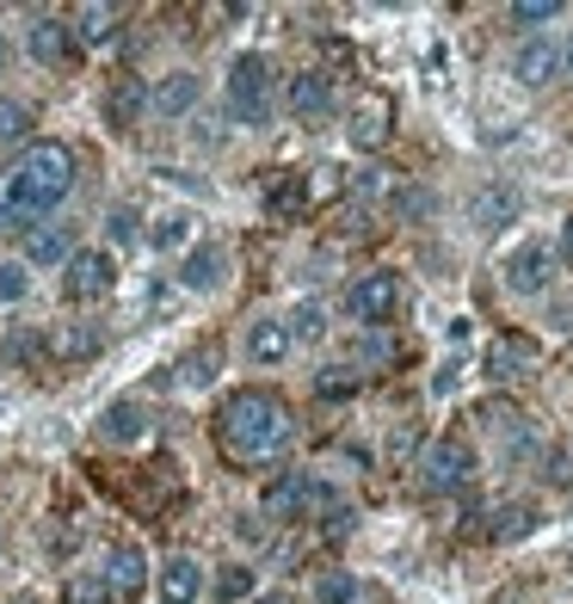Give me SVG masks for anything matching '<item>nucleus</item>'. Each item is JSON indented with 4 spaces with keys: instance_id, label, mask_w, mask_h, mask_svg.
<instances>
[{
    "instance_id": "4",
    "label": "nucleus",
    "mask_w": 573,
    "mask_h": 604,
    "mask_svg": "<svg viewBox=\"0 0 573 604\" xmlns=\"http://www.w3.org/2000/svg\"><path fill=\"white\" fill-rule=\"evenodd\" d=\"M229 111L241 124H265L272 118V68H265V56H241L229 68Z\"/></svg>"
},
{
    "instance_id": "43",
    "label": "nucleus",
    "mask_w": 573,
    "mask_h": 604,
    "mask_svg": "<svg viewBox=\"0 0 573 604\" xmlns=\"http://www.w3.org/2000/svg\"><path fill=\"white\" fill-rule=\"evenodd\" d=\"M561 260H568V272H573V217H568V229H561Z\"/></svg>"
},
{
    "instance_id": "25",
    "label": "nucleus",
    "mask_w": 573,
    "mask_h": 604,
    "mask_svg": "<svg viewBox=\"0 0 573 604\" xmlns=\"http://www.w3.org/2000/svg\"><path fill=\"white\" fill-rule=\"evenodd\" d=\"M530 530H537V506H506L499 512V525H494V537L518 542V537H530Z\"/></svg>"
},
{
    "instance_id": "41",
    "label": "nucleus",
    "mask_w": 573,
    "mask_h": 604,
    "mask_svg": "<svg viewBox=\"0 0 573 604\" xmlns=\"http://www.w3.org/2000/svg\"><path fill=\"white\" fill-rule=\"evenodd\" d=\"M388 179H383V167H371V173H357V191H383Z\"/></svg>"
},
{
    "instance_id": "8",
    "label": "nucleus",
    "mask_w": 573,
    "mask_h": 604,
    "mask_svg": "<svg viewBox=\"0 0 573 604\" xmlns=\"http://www.w3.org/2000/svg\"><path fill=\"white\" fill-rule=\"evenodd\" d=\"M106 598H118V604H136L142 598V586H148V561H142V549L136 542H118L106 556Z\"/></svg>"
},
{
    "instance_id": "30",
    "label": "nucleus",
    "mask_w": 573,
    "mask_h": 604,
    "mask_svg": "<svg viewBox=\"0 0 573 604\" xmlns=\"http://www.w3.org/2000/svg\"><path fill=\"white\" fill-rule=\"evenodd\" d=\"M357 358H364V364H401V345L388 340V333H371V340L357 345Z\"/></svg>"
},
{
    "instance_id": "37",
    "label": "nucleus",
    "mask_w": 573,
    "mask_h": 604,
    "mask_svg": "<svg viewBox=\"0 0 573 604\" xmlns=\"http://www.w3.org/2000/svg\"><path fill=\"white\" fill-rule=\"evenodd\" d=\"M315 388H321V402H340V395H352L357 383H352V376H345V371H333V376L321 371V376H315Z\"/></svg>"
},
{
    "instance_id": "20",
    "label": "nucleus",
    "mask_w": 573,
    "mask_h": 604,
    "mask_svg": "<svg viewBox=\"0 0 573 604\" xmlns=\"http://www.w3.org/2000/svg\"><path fill=\"white\" fill-rule=\"evenodd\" d=\"M99 432H106L111 444H136V438L148 432V414H142L136 402H111L106 419H99Z\"/></svg>"
},
{
    "instance_id": "22",
    "label": "nucleus",
    "mask_w": 573,
    "mask_h": 604,
    "mask_svg": "<svg viewBox=\"0 0 573 604\" xmlns=\"http://www.w3.org/2000/svg\"><path fill=\"white\" fill-rule=\"evenodd\" d=\"M142 106H148V94H142V80H118V87H111L106 94V118L118 130H130L142 118Z\"/></svg>"
},
{
    "instance_id": "27",
    "label": "nucleus",
    "mask_w": 573,
    "mask_h": 604,
    "mask_svg": "<svg viewBox=\"0 0 573 604\" xmlns=\"http://www.w3.org/2000/svg\"><path fill=\"white\" fill-rule=\"evenodd\" d=\"M32 130V106L25 99H0V142H19Z\"/></svg>"
},
{
    "instance_id": "26",
    "label": "nucleus",
    "mask_w": 573,
    "mask_h": 604,
    "mask_svg": "<svg viewBox=\"0 0 573 604\" xmlns=\"http://www.w3.org/2000/svg\"><path fill=\"white\" fill-rule=\"evenodd\" d=\"M19 222H32V210H25V198H19L13 173H0V229H19Z\"/></svg>"
},
{
    "instance_id": "2",
    "label": "nucleus",
    "mask_w": 573,
    "mask_h": 604,
    "mask_svg": "<svg viewBox=\"0 0 573 604\" xmlns=\"http://www.w3.org/2000/svg\"><path fill=\"white\" fill-rule=\"evenodd\" d=\"M7 173H13L25 210L44 217V210H56V204L75 191V149H68V142H32V149H25Z\"/></svg>"
},
{
    "instance_id": "38",
    "label": "nucleus",
    "mask_w": 573,
    "mask_h": 604,
    "mask_svg": "<svg viewBox=\"0 0 573 604\" xmlns=\"http://www.w3.org/2000/svg\"><path fill=\"white\" fill-rule=\"evenodd\" d=\"M217 376V352H191L186 358V383H210Z\"/></svg>"
},
{
    "instance_id": "11",
    "label": "nucleus",
    "mask_w": 573,
    "mask_h": 604,
    "mask_svg": "<svg viewBox=\"0 0 573 604\" xmlns=\"http://www.w3.org/2000/svg\"><path fill=\"white\" fill-rule=\"evenodd\" d=\"M25 44H32V56H37L44 68H63L68 56H75V32H68L56 13H37L32 32H25Z\"/></svg>"
},
{
    "instance_id": "9",
    "label": "nucleus",
    "mask_w": 573,
    "mask_h": 604,
    "mask_svg": "<svg viewBox=\"0 0 573 604\" xmlns=\"http://www.w3.org/2000/svg\"><path fill=\"white\" fill-rule=\"evenodd\" d=\"M284 106L296 111V118H327L333 111V80L321 75V68H302V75H290V87H284Z\"/></svg>"
},
{
    "instance_id": "42",
    "label": "nucleus",
    "mask_w": 573,
    "mask_h": 604,
    "mask_svg": "<svg viewBox=\"0 0 573 604\" xmlns=\"http://www.w3.org/2000/svg\"><path fill=\"white\" fill-rule=\"evenodd\" d=\"M549 481H573V463H568V457H549Z\"/></svg>"
},
{
    "instance_id": "24",
    "label": "nucleus",
    "mask_w": 573,
    "mask_h": 604,
    "mask_svg": "<svg viewBox=\"0 0 573 604\" xmlns=\"http://www.w3.org/2000/svg\"><path fill=\"white\" fill-rule=\"evenodd\" d=\"M315 604H357V580L345 568H327L315 580Z\"/></svg>"
},
{
    "instance_id": "1",
    "label": "nucleus",
    "mask_w": 573,
    "mask_h": 604,
    "mask_svg": "<svg viewBox=\"0 0 573 604\" xmlns=\"http://www.w3.org/2000/svg\"><path fill=\"white\" fill-rule=\"evenodd\" d=\"M217 444L234 463H278L296 444V414L272 388H234L217 407Z\"/></svg>"
},
{
    "instance_id": "28",
    "label": "nucleus",
    "mask_w": 573,
    "mask_h": 604,
    "mask_svg": "<svg viewBox=\"0 0 573 604\" xmlns=\"http://www.w3.org/2000/svg\"><path fill=\"white\" fill-rule=\"evenodd\" d=\"M217 598H222V604L253 598V568H222V573H217Z\"/></svg>"
},
{
    "instance_id": "32",
    "label": "nucleus",
    "mask_w": 573,
    "mask_h": 604,
    "mask_svg": "<svg viewBox=\"0 0 573 604\" xmlns=\"http://www.w3.org/2000/svg\"><path fill=\"white\" fill-rule=\"evenodd\" d=\"M63 604H106V586L99 580H87V573H75L63 586Z\"/></svg>"
},
{
    "instance_id": "29",
    "label": "nucleus",
    "mask_w": 573,
    "mask_h": 604,
    "mask_svg": "<svg viewBox=\"0 0 573 604\" xmlns=\"http://www.w3.org/2000/svg\"><path fill=\"white\" fill-rule=\"evenodd\" d=\"M561 13V0H518L511 7V25H549Z\"/></svg>"
},
{
    "instance_id": "34",
    "label": "nucleus",
    "mask_w": 573,
    "mask_h": 604,
    "mask_svg": "<svg viewBox=\"0 0 573 604\" xmlns=\"http://www.w3.org/2000/svg\"><path fill=\"white\" fill-rule=\"evenodd\" d=\"M284 327H290V340H315V333H321V309H315V303H302V309H296Z\"/></svg>"
},
{
    "instance_id": "31",
    "label": "nucleus",
    "mask_w": 573,
    "mask_h": 604,
    "mask_svg": "<svg viewBox=\"0 0 573 604\" xmlns=\"http://www.w3.org/2000/svg\"><path fill=\"white\" fill-rule=\"evenodd\" d=\"M56 352H63V358H87V352H99V333L68 327V333H56Z\"/></svg>"
},
{
    "instance_id": "36",
    "label": "nucleus",
    "mask_w": 573,
    "mask_h": 604,
    "mask_svg": "<svg viewBox=\"0 0 573 604\" xmlns=\"http://www.w3.org/2000/svg\"><path fill=\"white\" fill-rule=\"evenodd\" d=\"M25 290H32V278H25V265H0V303H19Z\"/></svg>"
},
{
    "instance_id": "12",
    "label": "nucleus",
    "mask_w": 573,
    "mask_h": 604,
    "mask_svg": "<svg viewBox=\"0 0 573 604\" xmlns=\"http://www.w3.org/2000/svg\"><path fill=\"white\" fill-rule=\"evenodd\" d=\"M549 248H542V241H525V248L511 253L506 260V290H518V296H537L542 284H549Z\"/></svg>"
},
{
    "instance_id": "10",
    "label": "nucleus",
    "mask_w": 573,
    "mask_h": 604,
    "mask_svg": "<svg viewBox=\"0 0 573 604\" xmlns=\"http://www.w3.org/2000/svg\"><path fill=\"white\" fill-rule=\"evenodd\" d=\"M345 130H352V142H357V149H383V142L395 136V106H388L383 94H364Z\"/></svg>"
},
{
    "instance_id": "16",
    "label": "nucleus",
    "mask_w": 573,
    "mask_h": 604,
    "mask_svg": "<svg viewBox=\"0 0 573 604\" xmlns=\"http://www.w3.org/2000/svg\"><path fill=\"white\" fill-rule=\"evenodd\" d=\"M511 75L525 80V87H549V80L561 75V50H555V44H542V37H530V44L511 56Z\"/></svg>"
},
{
    "instance_id": "18",
    "label": "nucleus",
    "mask_w": 573,
    "mask_h": 604,
    "mask_svg": "<svg viewBox=\"0 0 573 604\" xmlns=\"http://www.w3.org/2000/svg\"><path fill=\"white\" fill-rule=\"evenodd\" d=\"M290 327L284 321H253V333H247V358L253 364H265V371H272V364H284V358H290Z\"/></svg>"
},
{
    "instance_id": "17",
    "label": "nucleus",
    "mask_w": 573,
    "mask_h": 604,
    "mask_svg": "<svg viewBox=\"0 0 573 604\" xmlns=\"http://www.w3.org/2000/svg\"><path fill=\"white\" fill-rule=\"evenodd\" d=\"M68 248H75L68 222H37V229L25 234V260H32V265H63Z\"/></svg>"
},
{
    "instance_id": "13",
    "label": "nucleus",
    "mask_w": 573,
    "mask_h": 604,
    "mask_svg": "<svg viewBox=\"0 0 573 604\" xmlns=\"http://www.w3.org/2000/svg\"><path fill=\"white\" fill-rule=\"evenodd\" d=\"M530 364H537V345L518 340V333H499V340L487 345V358H481V371L494 376V383H511V376H525Z\"/></svg>"
},
{
    "instance_id": "46",
    "label": "nucleus",
    "mask_w": 573,
    "mask_h": 604,
    "mask_svg": "<svg viewBox=\"0 0 573 604\" xmlns=\"http://www.w3.org/2000/svg\"><path fill=\"white\" fill-rule=\"evenodd\" d=\"M260 604H284V598H260Z\"/></svg>"
},
{
    "instance_id": "40",
    "label": "nucleus",
    "mask_w": 573,
    "mask_h": 604,
    "mask_svg": "<svg viewBox=\"0 0 573 604\" xmlns=\"http://www.w3.org/2000/svg\"><path fill=\"white\" fill-rule=\"evenodd\" d=\"M426 210H432V191H401V217H426Z\"/></svg>"
},
{
    "instance_id": "44",
    "label": "nucleus",
    "mask_w": 573,
    "mask_h": 604,
    "mask_svg": "<svg viewBox=\"0 0 573 604\" xmlns=\"http://www.w3.org/2000/svg\"><path fill=\"white\" fill-rule=\"evenodd\" d=\"M561 63H568V68H573V50H561Z\"/></svg>"
},
{
    "instance_id": "45",
    "label": "nucleus",
    "mask_w": 573,
    "mask_h": 604,
    "mask_svg": "<svg viewBox=\"0 0 573 604\" xmlns=\"http://www.w3.org/2000/svg\"><path fill=\"white\" fill-rule=\"evenodd\" d=\"M0 68H7V44H0Z\"/></svg>"
},
{
    "instance_id": "5",
    "label": "nucleus",
    "mask_w": 573,
    "mask_h": 604,
    "mask_svg": "<svg viewBox=\"0 0 573 604\" xmlns=\"http://www.w3.org/2000/svg\"><path fill=\"white\" fill-rule=\"evenodd\" d=\"M345 315L364 321V327H388L395 315H401V278H395V272H364V278H352Z\"/></svg>"
},
{
    "instance_id": "33",
    "label": "nucleus",
    "mask_w": 573,
    "mask_h": 604,
    "mask_svg": "<svg viewBox=\"0 0 573 604\" xmlns=\"http://www.w3.org/2000/svg\"><path fill=\"white\" fill-rule=\"evenodd\" d=\"M302 198H309V191H302V179L290 173V179H284L278 191H272V210H278V217H296V210H302Z\"/></svg>"
},
{
    "instance_id": "35",
    "label": "nucleus",
    "mask_w": 573,
    "mask_h": 604,
    "mask_svg": "<svg viewBox=\"0 0 573 604\" xmlns=\"http://www.w3.org/2000/svg\"><path fill=\"white\" fill-rule=\"evenodd\" d=\"M186 234H191L186 217H161L155 222V248H186Z\"/></svg>"
},
{
    "instance_id": "7",
    "label": "nucleus",
    "mask_w": 573,
    "mask_h": 604,
    "mask_svg": "<svg viewBox=\"0 0 573 604\" xmlns=\"http://www.w3.org/2000/svg\"><path fill=\"white\" fill-rule=\"evenodd\" d=\"M111 284H118V272H111V253H99V248L68 253V272H63V296H68V303H99Z\"/></svg>"
},
{
    "instance_id": "23",
    "label": "nucleus",
    "mask_w": 573,
    "mask_h": 604,
    "mask_svg": "<svg viewBox=\"0 0 573 604\" xmlns=\"http://www.w3.org/2000/svg\"><path fill=\"white\" fill-rule=\"evenodd\" d=\"M68 32H75V44H111L118 37V13L111 7H80Z\"/></svg>"
},
{
    "instance_id": "19",
    "label": "nucleus",
    "mask_w": 573,
    "mask_h": 604,
    "mask_svg": "<svg viewBox=\"0 0 573 604\" xmlns=\"http://www.w3.org/2000/svg\"><path fill=\"white\" fill-rule=\"evenodd\" d=\"M198 94H203V80H198V75H167L155 94H148V106H155L161 118H179V111L198 106Z\"/></svg>"
},
{
    "instance_id": "21",
    "label": "nucleus",
    "mask_w": 573,
    "mask_h": 604,
    "mask_svg": "<svg viewBox=\"0 0 573 604\" xmlns=\"http://www.w3.org/2000/svg\"><path fill=\"white\" fill-rule=\"evenodd\" d=\"M179 278H186V290H217L222 284V248H191L186 265H179Z\"/></svg>"
},
{
    "instance_id": "15",
    "label": "nucleus",
    "mask_w": 573,
    "mask_h": 604,
    "mask_svg": "<svg viewBox=\"0 0 573 604\" xmlns=\"http://www.w3.org/2000/svg\"><path fill=\"white\" fill-rule=\"evenodd\" d=\"M203 598V568L191 556L161 561V604H198Z\"/></svg>"
},
{
    "instance_id": "14",
    "label": "nucleus",
    "mask_w": 573,
    "mask_h": 604,
    "mask_svg": "<svg viewBox=\"0 0 573 604\" xmlns=\"http://www.w3.org/2000/svg\"><path fill=\"white\" fill-rule=\"evenodd\" d=\"M518 210H525V198L511 186H481L475 198H469V217H475V229H506V222H518Z\"/></svg>"
},
{
    "instance_id": "3",
    "label": "nucleus",
    "mask_w": 573,
    "mask_h": 604,
    "mask_svg": "<svg viewBox=\"0 0 573 604\" xmlns=\"http://www.w3.org/2000/svg\"><path fill=\"white\" fill-rule=\"evenodd\" d=\"M475 481V450L463 438H432V444L419 450V487L426 494H456Z\"/></svg>"
},
{
    "instance_id": "39",
    "label": "nucleus",
    "mask_w": 573,
    "mask_h": 604,
    "mask_svg": "<svg viewBox=\"0 0 573 604\" xmlns=\"http://www.w3.org/2000/svg\"><path fill=\"white\" fill-rule=\"evenodd\" d=\"M111 241H136V210H111Z\"/></svg>"
},
{
    "instance_id": "6",
    "label": "nucleus",
    "mask_w": 573,
    "mask_h": 604,
    "mask_svg": "<svg viewBox=\"0 0 573 604\" xmlns=\"http://www.w3.org/2000/svg\"><path fill=\"white\" fill-rule=\"evenodd\" d=\"M327 499H333V487H321V481L315 475H302V469H290V475H278L272 481V487H265V512H272V518H309L315 506H327Z\"/></svg>"
}]
</instances>
